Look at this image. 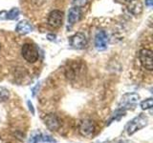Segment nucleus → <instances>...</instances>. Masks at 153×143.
Instances as JSON below:
<instances>
[{
  "instance_id": "nucleus-1",
  "label": "nucleus",
  "mask_w": 153,
  "mask_h": 143,
  "mask_svg": "<svg viewBox=\"0 0 153 143\" xmlns=\"http://www.w3.org/2000/svg\"><path fill=\"white\" fill-rule=\"evenodd\" d=\"M148 124V118L143 114H140L138 116L133 118L131 121H129L126 125V132L129 136H132L137 131L145 128Z\"/></svg>"
},
{
  "instance_id": "nucleus-2",
  "label": "nucleus",
  "mask_w": 153,
  "mask_h": 143,
  "mask_svg": "<svg viewBox=\"0 0 153 143\" xmlns=\"http://www.w3.org/2000/svg\"><path fill=\"white\" fill-rule=\"evenodd\" d=\"M21 55L23 58L28 61L29 63H35V62L38 60V57H39L38 50L36 48V46H33V44H29V43H26V44L22 46Z\"/></svg>"
},
{
  "instance_id": "nucleus-3",
  "label": "nucleus",
  "mask_w": 153,
  "mask_h": 143,
  "mask_svg": "<svg viewBox=\"0 0 153 143\" xmlns=\"http://www.w3.org/2000/svg\"><path fill=\"white\" fill-rule=\"evenodd\" d=\"M96 131V125L95 122L91 119H83L79 122V132L82 136L85 137H91L93 136L94 133Z\"/></svg>"
},
{
  "instance_id": "nucleus-4",
  "label": "nucleus",
  "mask_w": 153,
  "mask_h": 143,
  "mask_svg": "<svg viewBox=\"0 0 153 143\" xmlns=\"http://www.w3.org/2000/svg\"><path fill=\"white\" fill-rule=\"evenodd\" d=\"M139 58L142 66L147 71H152L153 69V59L152 51L149 49H142L139 52Z\"/></svg>"
},
{
  "instance_id": "nucleus-5",
  "label": "nucleus",
  "mask_w": 153,
  "mask_h": 143,
  "mask_svg": "<svg viewBox=\"0 0 153 143\" xmlns=\"http://www.w3.org/2000/svg\"><path fill=\"white\" fill-rule=\"evenodd\" d=\"M70 45L76 50L84 49L87 45V38L82 32H76L70 37Z\"/></svg>"
},
{
  "instance_id": "nucleus-6",
  "label": "nucleus",
  "mask_w": 153,
  "mask_h": 143,
  "mask_svg": "<svg viewBox=\"0 0 153 143\" xmlns=\"http://www.w3.org/2000/svg\"><path fill=\"white\" fill-rule=\"evenodd\" d=\"M62 20H63V13L59 10H54L48 16V25L55 29L59 28L62 25Z\"/></svg>"
},
{
  "instance_id": "nucleus-7",
  "label": "nucleus",
  "mask_w": 153,
  "mask_h": 143,
  "mask_svg": "<svg viewBox=\"0 0 153 143\" xmlns=\"http://www.w3.org/2000/svg\"><path fill=\"white\" fill-rule=\"evenodd\" d=\"M81 69H82V65L79 64V62H71L68 64L67 68L65 70V75L69 80L76 79V77L79 75Z\"/></svg>"
},
{
  "instance_id": "nucleus-8",
  "label": "nucleus",
  "mask_w": 153,
  "mask_h": 143,
  "mask_svg": "<svg viewBox=\"0 0 153 143\" xmlns=\"http://www.w3.org/2000/svg\"><path fill=\"white\" fill-rule=\"evenodd\" d=\"M108 36L104 31H99L95 35V47L98 51H104L108 46Z\"/></svg>"
},
{
  "instance_id": "nucleus-9",
  "label": "nucleus",
  "mask_w": 153,
  "mask_h": 143,
  "mask_svg": "<svg viewBox=\"0 0 153 143\" xmlns=\"http://www.w3.org/2000/svg\"><path fill=\"white\" fill-rule=\"evenodd\" d=\"M44 123L51 131H57L60 126L59 119L55 114H49L44 117Z\"/></svg>"
},
{
  "instance_id": "nucleus-10",
  "label": "nucleus",
  "mask_w": 153,
  "mask_h": 143,
  "mask_svg": "<svg viewBox=\"0 0 153 143\" xmlns=\"http://www.w3.org/2000/svg\"><path fill=\"white\" fill-rule=\"evenodd\" d=\"M139 99H140V95H139L138 94H136V93L126 94L121 99L120 106H122V105H123V108H126L128 106H130V105L136 104L139 101Z\"/></svg>"
},
{
  "instance_id": "nucleus-11",
  "label": "nucleus",
  "mask_w": 153,
  "mask_h": 143,
  "mask_svg": "<svg viewBox=\"0 0 153 143\" xmlns=\"http://www.w3.org/2000/svg\"><path fill=\"white\" fill-rule=\"evenodd\" d=\"M16 31L19 35H28V33L32 32L33 31V27L28 20H21L20 22L17 23Z\"/></svg>"
},
{
  "instance_id": "nucleus-12",
  "label": "nucleus",
  "mask_w": 153,
  "mask_h": 143,
  "mask_svg": "<svg viewBox=\"0 0 153 143\" xmlns=\"http://www.w3.org/2000/svg\"><path fill=\"white\" fill-rule=\"evenodd\" d=\"M81 17V11L80 8L73 7L70 9L68 13V23L70 25H74L75 23L78 22Z\"/></svg>"
},
{
  "instance_id": "nucleus-13",
  "label": "nucleus",
  "mask_w": 153,
  "mask_h": 143,
  "mask_svg": "<svg viewBox=\"0 0 153 143\" xmlns=\"http://www.w3.org/2000/svg\"><path fill=\"white\" fill-rule=\"evenodd\" d=\"M128 8H129V11L134 14H139L143 11L142 3L139 1V0H132Z\"/></svg>"
},
{
  "instance_id": "nucleus-14",
  "label": "nucleus",
  "mask_w": 153,
  "mask_h": 143,
  "mask_svg": "<svg viewBox=\"0 0 153 143\" xmlns=\"http://www.w3.org/2000/svg\"><path fill=\"white\" fill-rule=\"evenodd\" d=\"M19 15V10L18 8H13L9 13H7L6 19L9 20H13V19H16Z\"/></svg>"
},
{
  "instance_id": "nucleus-15",
  "label": "nucleus",
  "mask_w": 153,
  "mask_h": 143,
  "mask_svg": "<svg viewBox=\"0 0 153 143\" xmlns=\"http://www.w3.org/2000/svg\"><path fill=\"white\" fill-rule=\"evenodd\" d=\"M10 97V92L4 87H0V102L7 101Z\"/></svg>"
},
{
  "instance_id": "nucleus-16",
  "label": "nucleus",
  "mask_w": 153,
  "mask_h": 143,
  "mask_svg": "<svg viewBox=\"0 0 153 143\" xmlns=\"http://www.w3.org/2000/svg\"><path fill=\"white\" fill-rule=\"evenodd\" d=\"M153 106V100L152 98H147L141 102V107L143 110H149Z\"/></svg>"
},
{
  "instance_id": "nucleus-17",
  "label": "nucleus",
  "mask_w": 153,
  "mask_h": 143,
  "mask_svg": "<svg viewBox=\"0 0 153 143\" xmlns=\"http://www.w3.org/2000/svg\"><path fill=\"white\" fill-rule=\"evenodd\" d=\"M41 136L42 135L40 133H33L28 143H37V142L41 141Z\"/></svg>"
},
{
  "instance_id": "nucleus-18",
  "label": "nucleus",
  "mask_w": 153,
  "mask_h": 143,
  "mask_svg": "<svg viewBox=\"0 0 153 143\" xmlns=\"http://www.w3.org/2000/svg\"><path fill=\"white\" fill-rule=\"evenodd\" d=\"M73 5L74 7H76V8H81L86 5L87 3V0H73Z\"/></svg>"
},
{
  "instance_id": "nucleus-19",
  "label": "nucleus",
  "mask_w": 153,
  "mask_h": 143,
  "mask_svg": "<svg viewBox=\"0 0 153 143\" xmlns=\"http://www.w3.org/2000/svg\"><path fill=\"white\" fill-rule=\"evenodd\" d=\"M41 141L56 143V140L54 139V138H53L52 136H48V135H42V136H41Z\"/></svg>"
},
{
  "instance_id": "nucleus-20",
  "label": "nucleus",
  "mask_w": 153,
  "mask_h": 143,
  "mask_svg": "<svg viewBox=\"0 0 153 143\" xmlns=\"http://www.w3.org/2000/svg\"><path fill=\"white\" fill-rule=\"evenodd\" d=\"M153 4V0H146V5L148 8H151Z\"/></svg>"
},
{
  "instance_id": "nucleus-21",
  "label": "nucleus",
  "mask_w": 153,
  "mask_h": 143,
  "mask_svg": "<svg viewBox=\"0 0 153 143\" xmlns=\"http://www.w3.org/2000/svg\"><path fill=\"white\" fill-rule=\"evenodd\" d=\"M28 105H29V108H30V110L32 111V114H35V110L33 108V104L30 101H28Z\"/></svg>"
},
{
  "instance_id": "nucleus-22",
  "label": "nucleus",
  "mask_w": 153,
  "mask_h": 143,
  "mask_svg": "<svg viewBox=\"0 0 153 143\" xmlns=\"http://www.w3.org/2000/svg\"><path fill=\"white\" fill-rule=\"evenodd\" d=\"M124 1H126V2H131L132 0H124Z\"/></svg>"
},
{
  "instance_id": "nucleus-23",
  "label": "nucleus",
  "mask_w": 153,
  "mask_h": 143,
  "mask_svg": "<svg viewBox=\"0 0 153 143\" xmlns=\"http://www.w3.org/2000/svg\"><path fill=\"white\" fill-rule=\"evenodd\" d=\"M0 49H1V45H0Z\"/></svg>"
}]
</instances>
